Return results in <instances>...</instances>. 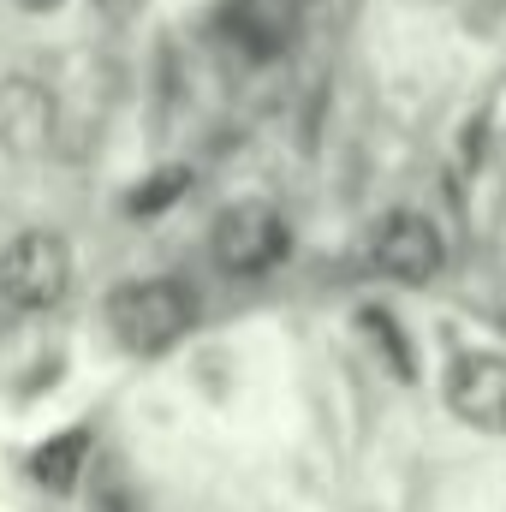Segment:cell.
<instances>
[{
    "label": "cell",
    "mask_w": 506,
    "mask_h": 512,
    "mask_svg": "<svg viewBox=\"0 0 506 512\" xmlns=\"http://www.w3.org/2000/svg\"><path fill=\"white\" fill-rule=\"evenodd\" d=\"M191 316H197V304H191V286H179V280H126L108 292V328L137 358L179 346L191 334Z\"/></svg>",
    "instance_id": "1"
},
{
    "label": "cell",
    "mask_w": 506,
    "mask_h": 512,
    "mask_svg": "<svg viewBox=\"0 0 506 512\" xmlns=\"http://www.w3.org/2000/svg\"><path fill=\"white\" fill-rule=\"evenodd\" d=\"M72 292V245L60 233H18L0 256V304L12 316H42Z\"/></svg>",
    "instance_id": "2"
},
{
    "label": "cell",
    "mask_w": 506,
    "mask_h": 512,
    "mask_svg": "<svg viewBox=\"0 0 506 512\" xmlns=\"http://www.w3.org/2000/svg\"><path fill=\"white\" fill-rule=\"evenodd\" d=\"M286 251H292V233H286V221H280L274 203H233V209H221V221H215V256H221V268H233V274H268Z\"/></svg>",
    "instance_id": "3"
},
{
    "label": "cell",
    "mask_w": 506,
    "mask_h": 512,
    "mask_svg": "<svg viewBox=\"0 0 506 512\" xmlns=\"http://www.w3.org/2000/svg\"><path fill=\"white\" fill-rule=\"evenodd\" d=\"M370 262L387 280H399V286L435 280L441 274V233H435V221L417 215V209H393L376 227V239H370Z\"/></svg>",
    "instance_id": "4"
},
{
    "label": "cell",
    "mask_w": 506,
    "mask_h": 512,
    "mask_svg": "<svg viewBox=\"0 0 506 512\" xmlns=\"http://www.w3.org/2000/svg\"><path fill=\"white\" fill-rule=\"evenodd\" d=\"M447 405L459 423L506 435V358L501 352H459L447 364Z\"/></svg>",
    "instance_id": "5"
},
{
    "label": "cell",
    "mask_w": 506,
    "mask_h": 512,
    "mask_svg": "<svg viewBox=\"0 0 506 512\" xmlns=\"http://www.w3.org/2000/svg\"><path fill=\"white\" fill-rule=\"evenodd\" d=\"M221 30L239 54L251 60H280L298 30H304V0H227L221 6Z\"/></svg>",
    "instance_id": "6"
},
{
    "label": "cell",
    "mask_w": 506,
    "mask_h": 512,
    "mask_svg": "<svg viewBox=\"0 0 506 512\" xmlns=\"http://www.w3.org/2000/svg\"><path fill=\"white\" fill-rule=\"evenodd\" d=\"M54 137V96L36 78H0V149L18 161L42 155Z\"/></svg>",
    "instance_id": "7"
},
{
    "label": "cell",
    "mask_w": 506,
    "mask_h": 512,
    "mask_svg": "<svg viewBox=\"0 0 506 512\" xmlns=\"http://www.w3.org/2000/svg\"><path fill=\"white\" fill-rule=\"evenodd\" d=\"M84 453H90V429H66V435H54V441L36 447L30 471H36L54 495H72V489H78V471H84Z\"/></svg>",
    "instance_id": "8"
},
{
    "label": "cell",
    "mask_w": 506,
    "mask_h": 512,
    "mask_svg": "<svg viewBox=\"0 0 506 512\" xmlns=\"http://www.w3.org/2000/svg\"><path fill=\"white\" fill-rule=\"evenodd\" d=\"M185 185H191V173H185V167H173V173H161L155 185H143V191H131V215H161V203H167V197H179Z\"/></svg>",
    "instance_id": "9"
},
{
    "label": "cell",
    "mask_w": 506,
    "mask_h": 512,
    "mask_svg": "<svg viewBox=\"0 0 506 512\" xmlns=\"http://www.w3.org/2000/svg\"><path fill=\"white\" fill-rule=\"evenodd\" d=\"M24 12H54V6H66V0H18Z\"/></svg>",
    "instance_id": "10"
}]
</instances>
